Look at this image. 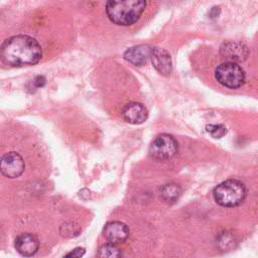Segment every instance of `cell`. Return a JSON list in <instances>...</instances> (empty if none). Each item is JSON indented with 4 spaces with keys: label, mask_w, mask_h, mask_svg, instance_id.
<instances>
[{
    "label": "cell",
    "mask_w": 258,
    "mask_h": 258,
    "mask_svg": "<svg viewBox=\"0 0 258 258\" xmlns=\"http://www.w3.org/2000/svg\"><path fill=\"white\" fill-rule=\"evenodd\" d=\"M85 252H86L85 248L77 247L74 250H72L69 253H67L63 258H82L84 256Z\"/></svg>",
    "instance_id": "cell-17"
},
{
    "label": "cell",
    "mask_w": 258,
    "mask_h": 258,
    "mask_svg": "<svg viewBox=\"0 0 258 258\" xmlns=\"http://www.w3.org/2000/svg\"><path fill=\"white\" fill-rule=\"evenodd\" d=\"M45 84V79L43 76H37L35 77V79L33 80V85L36 87V88H41L43 87V85Z\"/></svg>",
    "instance_id": "cell-18"
},
{
    "label": "cell",
    "mask_w": 258,
    "mask_h": 258,
    "mask_svg": "<svg viewBox=\"0 0 258 258\" xmlns=\"http://www.w3.org/2000/svg\"><path fill=\"white\" fill-rule=\"evenodd\" d=\"M42 56L37 40L29 35H14L5 39L0 46V59L10 67L33 66Z\"/></svg>",
    "instance_id": "cell-1"
},
{
    "label": "cell",
    "mask_w": 258,
    "mask_h": 258,
    "mask_svg": "<svg viewBox=\"0 0 258 258\" xmlns=\"http://www.w3.org/2000/svg\"><path fill=\"white\" fill-rule=\"evenodd\" d=\"M145 6L146 2L142 0L108 1L106 3V13L113 23L128 26L139 19Z\"/></svg>",
    "instance_id": "cell-2"
},
{
    "label": "cell",
    "mask_w": 258,
    "mask_h": 258,
    "mask_svg": "<svg viewBox=\"0 0 258 258\" xmlns=\"http://www.w3.org/2000/svg\"><path fill=\"white\" fill-rule=\"evenodd\" d=\"M152 47L147 44H139L128 48L124 52V58L134 66H143L149 59L151 55Z\"/></svg>",
    "instance_id": "cell-12"
},
{
    "label": "cell",
    "mask_w": 258,
    "mask_h": 258,
    "mask_svg": "<svg viewBox=\"0 0 258 258\" xmlns=\"http://www.w3.org/2000/svg\"><path fill=\"white\" fill-rule=\"evenodd\" d=\"M214 199L222 207L233 208L241 205L247 195L244 183L238 179H227L219 183L214 191Z\"/></svg>",
    "instance_id": "cell-3"
},
{
    "label": "cell",
    "mask_w": 258,
    "mask_h": 258,
    "mask_svg": "<svg viewBox=\"0 0 258 258\" xmlns=\"http://www.w3.org/2000/svg\"><path fill=\"white\" fill-rule=\"evenodd\" d=\"M105 239L111 244H120L123 243L129 236V228L126 224L113 221L106 224L103 230Z\"/></svg>",
    "instance_id": "cell-8"
},
{
    "label": "cell",
    "mask_w": 258,
    "mask_h": 258,
    "mask_svg": "<svg viewBox=\"0 0 258 258\" xmlns=\"http://www.w3.org/2000/svg\"><path fill=\"white\" fill-rule=\"evenodd\" d=\"M24 160L21 155L15 151H10L0 159V172L9 178H15L24 171Z\"/></svg>",
    "instance_id": "cell-6"
},
{
    "label": "cell",
    "mask_w": 258,
    "mask_h": 258,
    "mask_svg": "<svg viewBox=\"0 0 258 258\" xmlns=\"http://www.w3.org/2000/svg\"><path fill=\"white\" fill-rule=\"evenodd\" d=\"M150 59L155 70L162 76H169L172 71L170 54L163 48L152 47Z\"/></svg>",
    "instance_id": "cell-10"
},
{
    "label": "cell",
    "mask_w": 258,
    "mask_h": 258,
    "mask_svg": "<svg viewBox=\"0 0 258 258\" xmlns=\"http://www.w3.org/2000/svg\"><path fill=\"white\" fill-rule=\"evenodd\" d=\"M38 247V239L30 233L20 234L15 239V248L17 252L24 257L33 256L37 252Z\"/></svg>",
    "instance_id": "cell-11"
},
{
    "label": "cell",
    "mask_w": 258,
    "mask_h": 258,
    "mask_svg": "<svg viewBox=\"0 0 258 258\" xmlns=\"http://www.w3.org/2000/svg\"><path fill=\"white\" fill-rule=\"evenodd\" d=\"M206 130L214 138H221L227 133V128L222 124H209L206 126Z\"/></svg>",
    "instance_id": "cell-15"
},
{
    "label": "cell",
    "mask_w": 258,
    "mask_h": 258,
    "mask_svg": "<svg viewBox=\"0 0 258 258\" xmlns=\"http://www.w3.org/2000/svg\"><path fill=\"white\" fill-rule=\"evenodd\" d=\"M97 258H122V252L115 244L107 243L98 249Z\"/></svg>",
    "instance_id": "cell-14"
},
{
    "label": "cell",
    "mask_w": 258,
    "mask_h": 258,
    "mask_svg": "<svg viewBox=\"0 0 258 258\" xmlns=\"http://www.w3.org/2000/svg\"><path fill=\"white\" fill-rule=\"evenodd\" d=\"M80 232L78 226H74L73 223H66L60 228V233L63 236H75Z\"/></svg>",
    "instance_id": "cell-16"
},
{
    "label": "cell",
    "mask_w": 258,
    "mask_h": 258,
    "mask_svg": "<svg viewBox=\"0 0 258 258\" xmlns=\"http://www.w3.org/2000/svg\"><path fill=\"white\" fill-rule=\"evenodd\" d=\"M160 195L165 202L174 203L178 200V198L181 195V187L179 184L174 182L166 183L161 187Z\"/></svg>",
    "instance_id": "cell-13"
},
{
    "label": "cell",
    "mask_w": 258,
    "mask_h": 258,
    "mask_svg": "<svg viewBox=\"0 0 258 258\" xmlns=\"http://www.w3.org/2000/svg\"><path fill=\"white\" fill-rule=\"evenodd\" d=\"M121 115L130 124H141L147 119L148 112L141 103L130 102L123 107Z\"/></svg>",
    "instance_id": "cell-9"
},
{
    "label": "cell",
    "mask_w": 258,
    "mask_h": 258,
    "mask_svg": "<svg viewBox=\"0 0 258 258\" xmlns=\"http://www.w3.org/2000/svg\"><path fill=\"white\" fill-rule=\"evenodd\" d=\"M221 54L230 62L243 61L249 54L248 47L239 41H227L224 42L220 49Z\"/></svg>",
    "instance_id": "cell-7"
},
{
    "label": "cell",
    "mask_w": 258,
    "mask_h": 258,
    "mask_svg": "<svg viewBox=\"0 0 258 258\" xmlns=\"http://www.w3.org/2000/svg\"><path fill=\"white\" fill-rule=\"evenodd\" d=\"M178 150L176 139L169 134L163 133L154 138L149 146V155L157 160H166L173 157Z\"/></svg>",
    "instance_id": "cell-5"
},
{
    "label": "cell",
    "mask_w": 258,
    "mask_h": 258,
    "mask_svg": "<svg viewBox=\"0 0 258 258\" xmlns=\"http://www.w3.org/2000/svg\"><path fill=\"white\" fill-rule=\"evenodd\" d=\"M216 80L229 89H238L245 83V73L236 62L226 61L218 66L215 71Z\"/></svg>",
    "instance_id": "cell-4"
}]
</instances>
